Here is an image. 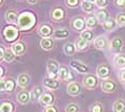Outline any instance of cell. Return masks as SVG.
<instances>
[{
    "label": "cell",
    "instance_id": "cell-1",
    "mask_svg": "<svg viewBox=\"0 0 125 112\" xmlns=\"http://www.w3.org/2000/svg\"><path fill=\"white\" fill-rule=\"evenodd\" d=\"M18 27L21 30H29L31 27H33L35 24V17L33 14L29 12L22 13L21 16L18 17Z\"/></svg>",
    "mask_w": 125,
    "mask_h": 112
},
{
    "label": "cell",
    "instance_id": "cell-2",
    "mask_svg": "<svg viewBox=\"0 0 125 112\" xmlns=\"http://www.w3.org/2000/svg\"><path fill=\"white\" fill-rule=\"evenodd\" d=\"M3 35L5 37V40L9 42H12L14 40L17 39L18 36V30L15 27L9 26V27H5L3 30Z\"/></svg>",
    "mask_w": 125,
    "mask_h": 112
},
{
    "label": "cell",
    "instance_id": "cell-3",
    "mask_svg": "<svg viewBox=\"0 0 125 112\" xmlns=\"http://www.w3.org/2000/svg\"><path fill=\"white\" fill-rule=\"evenodd\" d=\"M47 70H48V75H49L50 78L52 79H56L57 77L59 76L58 75V63L53 60H50L48 62V65H47Z\"/></svg>",
    "mask_w": 125,
    "mask_h": 112
},
{
    "label": "cell",
    "instance_id": "cell-4",
    "mask_svg": "<svg viewBox=\"0 0 125 112\" xmlns=\"http://www.w3.org/2000/svg\"><path fill=\"white\" fill-rule=\"evenodd\" d=\"M67 92H69V94H71V95H73V96L78 95V94L80 93V85H79L77 82L70 83L69 87H67Z\"/></svg>",
    "mask_w": 125,
    "mask_h": 112
},
{
    "label": "cell",
    "instance_id": "cell-5",
    "mask_svg": "<svg viewBox=\"0 0 125 112\" xmlns=\"http://www.w3.org/2000/svg\"><path fill=\"white\" fill-rule=\"evenodd\" d=\"M102 89L105 92H113L115 90V84L111 80H104L102 83Z\"/></svg>",
    "mask_w": 125,
    "mask_h": 112
},
{
    "label": "cell",
    "instance_id": "cell-6",
    "mask_svg": "<svg viewBox=\"0 0 125 112\" xmlns=\"http://www.w3.org/2000/svg\"><path fill=\"white\" fill-rule=\"evenodd\" d=\"M43 83H44V85L46 88L52 89V90H55V89H57L59 87V82L56 81V79L50 78V77H49V78H45Z\"/></svg>",
    "mask_w": 125,
    "mask_h": 112
},
{
    "label": "cell",
    "instance_id": "cell-7",
    "mask_svg": "<svg viewBox=\"0 0 125 112\" xmlns=\"http://www.w3.org/2000/svg\"><path fill=\"white\" fill-rule=\"evenodd\" d=\"M96 73H97V76L99 78H106L109 75V68L106 65H99V66H97Z\"/></svg>",
    "mask_w": 125,
    "mask_h": 112
},
{
    "label": "cell",
    "instance_id": "cell-8",
    "mask_svg": "<svg viewBox=\"0 0 125 112\" xmlns=\"http://www.w3.org/2000/svg\"><path fill=\"white\" fill-rule=\"evenodd\" d=\"M71 66L73 68H75L79 73H87L88 71V67L84 66L83 64H81V63L78 61H71Z\"/></svg>",
    "mask_w": 125,
    "mask_h": 112
},
{
    "label": "cell",
    "instance_id": "cell-9",
    "mask_svg": "<svg viewBox=\"0 0 125 112\" xmlns=\"http://www.w3.org/2000/svg\"><path fill=\"white\" fill-rule=\"evenodd\" d=\"M31 98V96L29 95V93L26 91H21L18 93L17 95V99L18 102H21V104H27V102H29V100Z\"/></svg>",
    "mask_w": 125,
    "mask_h": 112
},
{
    "label": "cell",
    "instance_id": "cell-10",
    "mask_svg": "<svg viewBox=\"0 0 125 112\" xmlns=\"http://www.w3.org/2000/svg\"><path fill=\"white\" fill-rule=\"evenodd\" d=\"M96 78L94 76H92V75H89V76L86 77V79H84V85L88 88V89H93L95 88L96 85Z\"/></svg>",
    "mask_w": 125,
    "mask_h": 112
},
{
    "label": "cell",
    "instance_id": "cell-11",
    "mask_svg": "<svg viewBox=\"0 0 125 112\" xmlns=\"http://www.w3.org/2000/svg\"><path fill=\"white\" fill-rule=\"evenodd\" d=\"M72 25H73L74 29H76L78 31H81V30L84 29L86 22H84V20H83V19H81V18H76V19H74V20H73Z\"/></svg>",
    "mask_w": 125,
    "mask_h": 112
},
{
    "label": "cell",
    "instance_id": "cell-12",
    "mask_svg": "<svg viewBox=\"0 0 125 112\" xmlns=\"http://www.w3.org/2000/svg\"><path fill=\"white\" fill-rule=\"evenodd\" d=\"M12 50L16 56H21L25 52V45L21 44V43H16L12 46Z\"/></svg>",
    "mask_w": 125,
    "mask_h": 112
},
{
    "label": "cell",
    "instance_id": "cell-13",
    "mask_svg": "<svg viewBox=\"0 0 125 112\" xmlns=\"http://www.w3.org/2000/svg\"><path fill=\"white\" fill-rule=\"evenodd\" d=\"M29 81H30V78H29V76H28V75L21 74V75H19V76H18L17 82H18V84L21 85V87H22V88L27 87V85L29 84Z\"/></svg>",
    "mask_w": 125,
    "mask_h": 112
},
{
    "label": "cell",
    "instance_id": "cell-14",
    "mask_svg": "<svg viewBox=\"0 0 125 112\" xmlns=\"http://www.w3.org/2000/svg\"><path fill=\"white\" fill-rule=\"evenodd\" d=\"M52 17L53 20H60V19H62L64 17V11L60 8H57L52 11Z\"/></svg>",
    "mask_w": 125,
    "mask_h": 112
},
{
    "label": "cell",
    "instance_id": "cell-15",
    "mask_svg": "<svg viewBox=\"0 0 125 112\" xmlns=\"http://www.w3.org/2000/svg\"><path fill=\"white\" fill-rule=\"evenodd\" d=\"M41 102H42V104L45 106L52 105L53 102V95L50 93H45V94H43V96L41 97Z\"/></svg>",
    "mask_w": 125,
    "mask_h": 112
},
{
    "label": "cell",
    "instance_id": "cell-16",
    "mask_svg": "<svg viewBox=\"0 0 125 112\" xmlns=\"http://www.w3.org/2000/svg\"><path fill=\"white\" fill-rule=\"evenodd\" d=\"M52 28H50L48 25H43V26H41V27H40V29H39V33L41 34L42 36H44V37L49 36L50 34H52Z\"/></svg>",
    "mask_w": 125,
    "mask_h": 112
},
{
    "label": "cell",
    "instance_id": "cell-17",
    "mask_svg": "<svg viewBox=\"0 0 125 112\" xmlns=\"http://www.w3.org/2000/svg\"><path fill=\"white\" fill-rule=\"evenodd\" d=\"M94 45L97 49H104V48H106V46H107V41L104 36H99L95 40Z\"/></svg>",
    "mask_w": 125,
    "mask_h": 112
},
{
    "label": "cell",
    "instance_id": "cell-18",
    "mask_svg": "<svg viewBox=\"0 0 125 112\" xmlns=\"http://www.w3.org/2000/svg\"><path fill=\"white\" fill-rule=\"evenodd\" d=\"M113 112H125V102L123 100H116L113 104Z\"/></svg>",
    "mask_w": 125,
    "mask_h": 112
},
{
    "label": "cell",
    "instance_id": "cell-19",
    "mask_svg": "<svg viewBox=\"0 0 125 112\" xmlns=\"http://www.w3.org/2000/svg\"><path fill=\"white\" fill-rule=\"evenodd\" d=\"M53 46V42L52 39H43L41 41V47L45 50H49L52 49Z\"/></svg>",
    "mask_w": 125,
    "mask_h": 112
},
{
    "label": "cell",
    "instance_id": "cell-20",
    "mask_svg": "<svg viewBox=\"0 0 125 112\" xmlns=\"http://www.w3.org/2000/svg\"><path fill=\"white\" fill-rule=\"evenodd\" d=\"M5 19H7V21L11 22V24H14V22H18V17L16 15L15 12H13V11H10V12H8L5 14Z\"/></svg>",
    "mask_w": 125,
    "mask_h": 112
},
{
    "label": "cell",
    "instance_id": "cell-21",
    "mask_svg": "<svg viewBox=\"0 0 125 112\" xmlns=\"http://www.w3.org/2000/svg\"><path fill=\"white\" fill-rule=\"evenodd\" d=\"M122 45H123V42H122V40L120 37H115V39H113L112 42H111V48L115 51L120 50L122 48Z\"/></svg>",
    "mask_w": 125,
    "mask_h": 112
},
{
    "label": "cell",
    "instance_id": "cell-22",
    "mask_svg": "<svg viewBox=\"0 0 125 112\" xmlns=\"http://www.w3.org/2000/svg\"><path fill=\"white\" fill-rule=\"evenodd\" d=\"M63 50L67 56H73L75 53V45L72 44V43H67L66 45H64Z\"/></svg>",
    "mask_w": 125,
    "mask_h": 112
},
{
    "label": "cell",
    "instance_id": "cell-23",
    "mask_svg": "<svg viewBox=\"0 0 125 112\" xmlns=\"http://www.w3.org/2000/svg\"><path fill=\"white\" fill-rule=\"evenodd\" d=\"M115 64L116 67H125V57L116 56L115 58Z\"/></svg>",
    "mask_w": 125,
    "mask_h": 112
},
{
    "label": "cell",
    "instance_id": "cell-24",
    "mask_svg": "<svg viewBox=\"0 0 125 112\" xmlns=\"http://www.w3.org/2000/svg\"><path fill=\"white\" fill-rule=\"evenodd\" d=\"M58 75H59V77L62 78V79H67L70 77V71H69V70H67L66 67L62 66V67L59 68Z\"/></svg>",
    "mask_w": 125,
    "mask_h": 112
},
{
    "label": "cell",
    "instance_id": "cell-25",
    "mask_svg": "<svg viewBox=\"0 0 125 112\" xmlns=\"http://www.w3.org/2000/svg\"><path fill=\"white\" fill-rule=\"evenodd\" d=\"M42 92H43V90H42L40 87H36L34 88V90H33L32 92H31V99L34 100V99H38L41 97V94Z\"/></svg>",
    "mask_w": 125,
    "mask_h": 112
},
{
    "label": "cell",
    "instance_id": "cell-26",
    "mask_svg": "<svg viewBox=\"0 0 125 112\" xmlns=\"http://www.w3.org/2000/svg\"><path fill=\"white\" fill-rule=\"evenodd\" d=\"M115 27V21L113 20V19L109 18L104 21V28L106 30H112Z\"/></svg>",
    "mask_w": 125,
    "mask_h": 112
},
{
    "label": "cell",
    "instance_id": "cell-27",
    "mask_svg": "<svg viewBox=\"0 0 125 112\" xmlns=\"http://www.w3.org/2000/svg\"><path fill=\"white\" fill-rule=\"evenodd\" d=\"M87 40H84L83 37L80 36V39L77 40V42H76V47L78 48V49H84V48L87 47Z\"/></svg>",
    "mask_w": 125,
    "mask_h": 112
},
{
    "label": "cell",
    "instance_id": "cell-28",
    "mask_svg": "<svg viewBox=\"0 0 125 112\" xmlns=\"http://www.w3.org/2000/svg\"><path fill=\"white\" fill-rule=\"evenodd\" d=\"M96 20H97V18H96L95 16H89L86 20V24L89 28H92V27H95L96 26V22H97Z\"/></svg>",
    "mask_w": 125,
    "mask_h": 112
},
{
    "label": "cell",
    "instance_id": "cell-29",
    "mask_svg": "<svg viewBox=\"0 0 125 112\" xmlns=\"http://www.w3.org/2000/svg\"><path fill=\"white\" fill-rule=\"evenodd\" d=\"M82 10L87 13H90L92 12L93 10V4L92 2H89V1H83L82 2Z\"/></svg>",
    "mask_w": 125,
    "mask_h": 112
},
{
    "label": "cell",
    "instance_id": "cell-30",
    "mask_svg": "<svg viewBox=\"0 0 125 112\" xmlns=\"http://www.w3.org/2000/svg\"><path fill=\"white\" fill-rule=\"evenodd\" d=\"M13 105L11 102H3L1 105V112H12Z\"/></svg>",
    "mask_w": 125,
    "mask_h": 112
},
{
    "label": "cell",
    "instance_id": "cell-31",
    "mask_svg": "<svg viewBox=\"0 0 125 112\" xmlns=\"http://www.w3.org/2000/svg\"><path fill=\"white\" fill-rule=\"evenodd\" d=\"M67 35H69L67 30H57L55 32V37L57 39H65Z\"/></svg>",
    "mask_w": 125,
    "mask_h": 112
},
{
    "label": "cell",
    "instance_id": "cell-32",
    "mask_svg": "<svg viewBox=\"0 0 125 112\" xmlns=\"http://www.w3.org/2000/svg\"><path fill=\"white\" fill-rule=\"evenodd\" d=\"M96 18H97V20L98 21H105L107 19V13L105 12L104 10H101V11H98L97 14H96Z\"/></svg>",
    "mask_w": 125,
    "mask_h": 112
},
{
    "label": "cell",
    "instance_id": "cell-33",
    "mask_svg": "<svg viewBox=\"0 0 125 112\" xmlns=\"http://www.w3.org/2000/svg\"><path fill=\"white\" fill-rule=\"evenodd\" d=\"M14 58H15V53L13 52V50H7V52H5V57H4V60L7 62H12Z\"/></svg>",
    "mask_w": 125,
    "mask_h": 112
},
{
    "label": "cell",
    "instance_id": "cell-34",
    "mask_svg": "<svg viewBox=\"0 0 125 112\" xmlns=\"http://www.w3.org/2000/svg\"><path fill=\"white\" fill-rule=\"evenodd\" d=\"M80 36L83 37V39L87 40V41H91V40L93 39V33L91 32V31H83Z\"/></svg>",
    "mask_w": 125,
    "mask_h": 112
},
{
    "label": "cell",
    "instance_id": "cell-35",
    "mask_svg": "<svg viewBox=\"0 0 125 112\" xmlns=\"http://www.w3.org/2000/svg\"><path fill=\"white\" fill-rule=\"evenodd\" d=\"M14 85H15V83H14L12 80H8V81H5L4 83V91H12L14 89Z\"/></svg>",
    "mask_w": 125,
    "mask_h": 112
},
{
    "label": "cell",
    "instance_id": "cell-36",
    "mask_svg": "<svg viewBox=\"0 0 125 112\" xmlns=\"http://www.w3.org/2000/svg\"><path fill=\"white\" fill-rule=\"evenodd\" d=\"M116 22L120 26H125V15L124 14H119L116 16Z\"/></svg>",
    "mask_w": 125,
    "mask_h": 112
},
{
    "label": "cell",
    "instance_id": "cell-37",
    "mask_svg": "<svg viewBox=\"0 0 125 112\" xmlns=\"http://www.w3.org/2000/svg\"><path fill=\"white\" fill-rule=\"evenodd\" d=\"M78 107H77V105H75V104H71L69 107L66 108V112H78Z\"/></svg>",
    "mask_w": 125,
    "mask_h": 112
},
{
    "label": "cell",
    "instance_id": "cell-38",
    "mask_svg": "<svg viewBox=\"0 0 125 112\" xmlns=\"http://www.w3.org/2000/svg\"><path fill=\"white\" fill-rule=\"evenodd\" d=\"M96 4L98 5L99 8H105L108 3V0H96Z\"/></svg>",
    "mask_w": 125,
    "mask_h": 112
},
{
    "label": "cell",
    "instance_id": "cell-39",
    "mask_svg": "<svg viewBox=\"0 0 125 112\" xmlns=\"http://www.w3.org/2000/svg\"><path fill=\"white\" fill-rule=\"evenodd\" d=\"M78 3V0H67V4L70 7H76Z\"/></svg>",
    "mask_w": 125,
    "mask_h": 112
},
{
    "label": "cell",
    "instance_id": "cell-40",
    "mask_svg": "<svg viewBox=\"0 0 125 112\" xmlns=\"http://www.w3.org/2000/svg\"><path fill=\"white\" fill-rule=\"evenodd\" d=\"M92 112H102V107L99 105H95L92 108Z\"/></svg>",
    "mask_w": 125,
    "mask_h": 112
},
{
    "label": "cell",
    "instance_id": "cell-41",
    "mask_svg": "<svg viewBox=\"0 0 125 112\" xmlns=\"http://www.w3.org/2000/svg\"><path fill=\"white\" fill-rule=\"evenodd\" d=\"M44 112H57V110H56V108H53V107H47Z\"/></svg>",
    "mask_w": 125,
    "mask_h": 112
},
{
    "label": "cell",
    "instance_id": "cell-42",
    "mask_svg": "<svg viewBox=\"0 0 125 112\" xmlns=\"http://www.w3.org/2000/svg\"><path fill=\"white\" fill-rule=\"evenodd\" d=\"M120 79H121V81L125 82V71H122L120 73Z\"/></svg>",
    "mask_w": 125,
    "mask_h": 112
},
{
    "label": "cell",
    "instance_id": "cell-43",
    "mask_svg": "<svg viewBox=\"0 0 125 112\" xmlns=\"http://www.w3.org/2000/svg\"><path fill=\"white\" fill-rule=\"evenodd\" d=\"M115 3L118 5L123 7V5H125V0H115Z\"/></svg>",
    "mask_w": 125,
    "mask_h": 112
},
{
    "label": "cell",
    "instance_id": "cell-44",
    "mask_svg": "<svg viewBox=\"0 0 125 112\" xmlns=\"http://www.w3.org/2000/svg\"><path fill=\"white\" fill-rule=\"evenodd\" d=\"M5 57V50L3 47H1V56H0V58H1V60H3Z\"/></svg>",
    "mask_w": 125,
    "mask_h": 112
},
{
    "label": "cell",
    "instance_id": "cell-45",
    "mask_svg": "<svg viewBox=\"0 0 125 112\" xmlns=\"http://www.w3.org/2000/svg\"><path fill=\"white\" fill-rule=\"evenodd\" d=\"M4 83H5V81L2 79L1 80V91H4Z\"/></svg>",
    "mask_w": 125,
    "mask_h": 112
},
{
    "label": "cell",
    "instance_id": "cell-46",
    "mask_svg": "<svg viewBox=\"0 0 125 112\" xmlns=\"http://www.w3.org/2000/svg\"><path fill=\"white\" fill-rule=\"evenodd\" d=\"M28 2H29V3H34V2L36 1V0H27Z\"/></svg>",
    "mask_w": 125,
    "mask_h": 112
},
{
    "label": "cell",
    "instance_id": "cell-47",
    "mask_svg": "<svg viewBox=\"0 0 125 112\" xmlns=\"http://www.w3.org/2000/svg\"><path fill=\"white\" fill-rule=\"evenodd\" d=\"M0 75H1V77L3 76V67L2 66H1V73H0Z\"/></svg>",
    "mask_w": 125,
    "mask_h": 112
},
{
    "label": "cell",
    "instance_id": "cell-48",
    "mask_svg": "<svg viewBox=\"0 0 125 112\" xmlns=\"http://www.w3.org/2000/svg\"><path fill=\"white\" fill-rule=\"evenodd\" d=\"M84 1H89V2H92V3H93V2L96 1V0H84Z\"/></svg>",
    "mask_w": 125,
    "mask_h": 112
},
{
    "label": "cell",
    "instance_id": "cell-49",
    "mask_svg": "<svg viewBox=\"0 0 125 112\" xmlns=\"http://www.w3.org/2000/svg\"><path fill=\"white\" fill-rule=\"evenodd\" d=\"M2 4H3V0H1V5H2Z\"/></svg>",
    "mask_w": 125,
    "mask_h": 112
}]
</instances>
